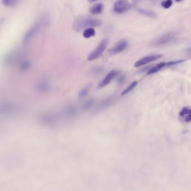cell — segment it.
I'll return each instance as SVG.
<instances>
[{"mask_svg": "<svg viewBox=\"0 0 191 191\" xmlns=\"http://www.w3.org/2000/svg\"><path fill=\"white\" fill-rule=\"evenodd\" d=\"M108 39H104L99 45L97 47V48L95 49L92 52L88 55L87 59L89 61H92L94 60L97 59L101 57L102 54L104 52L105 49L108 47Z\"/></svg>", "mask_w": 191, "mask_h": 191, "instance_id": "3957f363", "label": "cell"}, {"mask_svg": "<svg viewBox=\"0 0 191 191\" xmlns=\"http://www.w3.org/2000/svg\"><path fill=\"white\" fill-rule=\"evenodd\" d=\"M172 0H165L161 2V6H163V7H164V9H169L172 6Z\"/></svg>", "mask_w": 191, "mask_h": 191, "instance_id": "7402d4cb", "label": "cell"}, {"mask_svg": "<svg viewBox=\"0 0 191 191\" xmlns=\"http://www.w3.org/2000/svg\"><path fill=\"white\" fill-rule=\"evenodd\" d=\"M21 109L19 105L12 102H6L0 105V114L8 115L15 114Z\"/></svg>", "mask_w": 191, "mask_h": 191, "instance_id": "277c9868", "label": "cell"}, {"mask_svg": "<svg viewBox=\"0 0 191 191\" xmlns=\"http://www.w3.org/2000/svg\"><path fill=\"white\" fill-rule=\"evenodd\" d=\"M128 46V43L125 40H122L117 42L115 45L109 51L111 55H115L124 51Z\"/></svg>", "mask_w": 191, "mask_h": 191, "instance_id": "9c48e42d", "label": "cell"}, {"mask_svg": "<svg viewBox=\"0 0 191 191\" xmlns=\"http://www.w3.org/2000/svg\"><path fill=\"white\" fill-rule=\"evenodd\" d=\"M101 21L87 15H81L75 18L72 27L75 31L79 32L86 28L97 27L101 25Z\"/></svg>", "mask_w": 191, "mask_h": 191, "instance_id": "6da1fadb", "label": "cell"}, {"mask_svg": "<svg viewBox=\"0 0 191 191\" xmlns=\"http://www.w3.org/2000/svg\"><path fill=\"white\" fill-rule=\"evenodd\" d=\"M88 2L90 3H92V2H95V1H97V0H88Z\"/></svg>", "mask_w": 191, "mask_h": 191, "instance_id": "484cf974", "label": "cell"}, {"mask_svg": "<svg viewBox=\"0 0 191 191\" xmlns=\"http://www.w3.org/2000/svg\"><path fill=\"white\" fill-rule=\"evenodd\" d=\"M93 102H94V101L93 100H88V101H87L84 104L83 106V109L85 110L89 109L92 106L93 104Z\"/></svg>", "mask_w": 191, "mask_h": 191, "instance_id": "603a6c76", "label": "cell"}, {"mask_svg": "<svg viewBox=\"0 0 191 191\" xmlns=\"http://www.w3.org/2000/svg\"><path fill=\"white\" fill-rule=\"evenodd\" d=\"M119 72L115 70H113L111 71L109 73H108L107 75L104 78V79L101 82V83L99 84V88H102L106 86L108 84L110 83L111 81L114 79L118 75Z\"/></svg>", "mask_w": 191, "mask_h": 191, "instance_id": "7c38bea8", "label": "cell"}, {"mask_svg": "<svg viewBox=\"0 0 191 191\" xmlns=\"http://www.w3.org/2000/svg\"><path fill=\"white\" fill-rule=\"evenodd\" d=\"M176 1H177V2H179V1H182V0H175Z\"/></svg>", "mask_w": 191, "mask_h": 191, "instance_id": "83f0119b", "label": "cell"}, {"mask_svg": "<svg viewBox=\"0 0 191 191\" xmlns=\"http://www.w3.org/2000/svg\"><path fill=\"white\" fill-rule=\"evenodd\" d=\"M31 62L29 60H23L19 64V69L22 72H26L30 69L31 67Z\"/></svg>", "mask_w": 191, "mask_h": 191, "instance_id": "2e32d148", "label": "cell"}, {"mask_svg": "<svg viewBox=\"0 0 191 191\" xmlns=\"http://www.w3.org/2000/svg\"><path fill=\"white\" fill-rule=\"evenodd\" d=\"M20 0H1V2L4 6L7 7H14L17 6Z\"/></svg>", "mask_w": 191, "mask_h": 191, "instance_id": "ac0fdd59", "label": "cell"}, {"mask_svg": "<svg viewBox=\"0 0 191 191\" xmlns=\"http://www.w3.org/2000/svg\"><path fill=\"white\" fill-rule=\"evenodd\" d=\"M165 66H167V63L166 62H162L158 64L157 65L153 67L152 68L150 69L149 71L148 72V75H152L154 74L156 72H159V71H161V69L163 68Z\"/></svg>", "mask_w": 191, "mask_h": 191, "instance_id": "e0dca14e", "label": "cell"}, {"mask_svg": "<svg viewBox=\"0 0 191 191\" xmlns=\"http://www.w3.org/2000/svg\"><path fill=\"white\" fill-rule=\"evenodd\" d=\"M179 117L185 123H190L191 121V109L185 108L179 113Z\"/></svg>", "mask_w": 191, "mask_h": 191, "instance_id": "4fadbf2b", "label": "cell"}, {"mask_svg": "<svg viewBox=\"0 0 191 191\" xmlns=\"http://www.w3.org/2000/svg\"><path fill=\"white\" fill-rule=\"evenodd\" d=\"M89 91H90V87L87 86L84 87V88L81 90L79 93V97L80 99H83L84 97H85L88 94Z\"/></svg>", "mask_w": 191, "mask_h": 191, "instance_id": "44dd1931", "label": "cell"}, {"mask_svg": "<svg viewBox=\"0 0 191 191\" xmlns=\"http://www.w3.org/2000/svg\"><path fill=\"white\" fill-rule=\"evenodd\" d=\"M23 56V53L21 51H12L3 57L2 63L4 66L7 67L15 65L16 63L21 62Z\"/></svg>", "mask_w": 191, "mask_h": 191, "instance_id": "7a4b0ae2", "label": "cell"}, {"mask_svg": "<svg viewBox=\"0 0 191 191\" xmlns=\"http://www.w3.org/2000/svg\"><path fill=\"white\" fill-rule=\"evenodd\" d=\"M104 6L102 3H97L92 6L90 9V12L92 15H99L103 12Z\"/></svg>", "mask_w": 191, "mask_h": 191, "instance_id": "5bb4252c", "label": "cell"}, {"mask_svg": "<svg viewBox=\"0 0 191 191\" xmlns=\"http://www.w3.org/2000/svg\"><path fill=\"white\" fill-rule=\"evenodd\" d=\"M95 34L96 32L95 29L92 27H89L84 31L83 35L85 38L88 39L92 36H95Z\"/></svg>", "mask_w": 191, "mask_h": 191, "instance_id": "d6986e66", "label": "cell"}, {"mask_svg": "<svg viewBox=\"0 0 191 191\" xmlns=\"http://www.w3.org/2000/svg\"><path fill=\"white\" fill-rule=\"evenodd\" d=\"M163 57V55L162 54H154V55H151L149 56L144 57L140 59L137 60L136 62H135L134 64V67L136 68L140 67L141 66L145 65L146 64L154 62L156 60L159 59Z\"/></svg>", "mask_w": 191, "mask_h": 191, "instance_id": "ba28073f", "label": "cell"}, {"mask_svg": "<svg viewBox=\"0 0 191 191\" xmlns=\"http://www.w3.org/2000/svg\"><path fill=\"white\" fill-rule=\"evenodd\" d=\"M40 28L41 26L39 24H36L31 28H30L24 35L23 38V43L24 44H27L28 43H29L30 41L39 33Z\"/></svg>", "mask_w": 191, "mask_h": 191, "instance_id": "52a82bcc", "label": "cell"}, {"mask_svg": "<svg viewBox=\"0 0 191 191\" xmlns=\"http://www.w3.org/2000/svg\"><path fill=\"white\" fill-rule=\"evenodd\" d=\"M184 62V60H177V61H172V62H170L167 63V66H174V65H176V64H179V63H182V62Z\"/></svg>", "mask_w": 191, "mask_h": 191, "instance_id": "cb8c5ba5", "label": "cell"}, {"mask_svg": "<svg viewBox=\"0 0 191 191\" xmlns=\"http://www.w3.org/2000/svg\"><path fill=\"white\" fill-rule=\"evenodd\" d=\"M132 5L128 0H117L114 3V11L117 14H123L131 8Z\"/></svg>", "mask_w": 191, "mask_h": 191, "instance_id": "5b68a950", "label": "cell"}, {"mask_svg": "<svg viewBox=\"0 0 191 191\" xmlns=\"http://www.w3.org/2000/svg\"><path fill=\"white\" fill-rule=\"evenodd\" d=\"M137 85V82L136 81H134L133 82L132 84H130L129 86H128L125 90L124 91H123V92L121 93V96H124L125 95H126L127 93L131 92L132 91L134 90L135 88L136 87Z\"/></svg>", "mask_w": 191, "mask_h": 191, "instance_id": "ffe728a7", "label": "cell"}, {"mask_svg": "<svg viewBox=\"0 0 191 191\" xmlns=\"http://www.w3.org/2000/svg\"><path fill=\"white\" fill-rule=\"evenodd\" d=\"M124 80H125V77L124 75H121L118 78V81H119V82H121V83L123 82Z\"/></svg>", "mask_w": 191, "mask_h": 191, "instance_id": "d4e9b609", "label": "cell"}, {"mask_svg": "<svg viewBox=\"0 0 191 191\" xmlns=\"http://www.w3.org/2000/svg\"><path fill=\"white\" fill-rule=\"evenodd\" d=\"M56 121V117L51 114H45L42 115L39 119V122L43 125H52Z\"/></svg>", "mask_w": 191, "mask_h": 191, "instance_id": "8fae6325", "label": "cell"}, {"mask_svg": "<svg viewBox=\"0 0 191 191\" xmlns=\"http://www.w3.org/2000/svg\"><path fill=\"white\" fill-rule=\"evenodd\" d=\"M136 10L139 13H140L141 14L144 15L145 16H147L148 18H157L156 14L154 11H151V10L143 9H141V8H136Z\"/></svg>", "mask_w": 191, "mask_h": 191, "instance_id": "9a60e30c", "label": "cell"}, {"mask_svg": "<svg viewBox=\"0 0 191 191\" xmlns=\"http://www.w3.org/2000/svg\"><path fill=\"white\" fill-rule=\"evenodd\" d=\"M176 37V34L173 32L166 33L164 35L159 37L154 42V45H166L167 44L170 43L175 39Z\"/></svg>", "mask_w": 191, "mask_h": 191, "instance_id": "8992f818", "label": "cell"}, {"mask_svg": "<svg viewBox=\"0 0 191 191\" xmlns=\"http://www.w3.org/2000/svg\"><path fill=\"white\" fill-rule=\"evenodd\" d=\"M188 51L190 53V54H191V48L188 50Z\"/></svg>", "mask_w": 191, "mask_h": 191, "instance_id": "4316f807", "label": "cell"}, {"mask_svg": "<svg viewBox=\"0 0 191 191\" xmlns=\"http://www.w3.org/2000/svg\"><path fill=\"white\" fill-rule=\"evenodd\" d=\"M35 90H36L38 92L40 93H44L49 92L51 89V85L50 83L45 80L38 82L35 85Z\"/></svg>", "mask_w": 191, "mask_h": 191, "instance_id": "30bf717a", "label": "cell"}]
</instances>
